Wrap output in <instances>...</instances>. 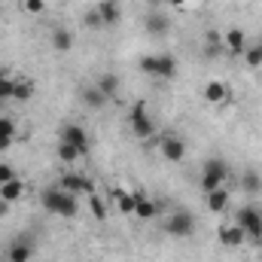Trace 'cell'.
Listing matches in <instances>:
<instances>
[{
    "label": "cell",
    "instance_id": "cell-2",
    "mask_svg": "<svg viewBox=\"0 0 262 262\" xmlns=\"http://www.w3.org/2000/svg\"><path fill=\"white\" fill-rule=\"evenodd\" d=\"M226 180H229V165H226V159H220V156L204 159V165H201V195H207V192L226 186Z\"/></svg>",
    "mask_w": 262,
    "mask_h": 262
},
{
    "label": "cell",
    "instance_id": "cell-27",
    "mask_svg": "<svg viewBox=\"0 0 262 262\" xmlns=\"http://www.w3.org/2000/svg\"><path fill=\"white\" fill-rule=\"evenodd\" d=\"M58 159H61L64 165H73V162L79 159V149H76L73 143H64V140H58Z\"/></svg>",
    "mask_w": 262,
    "mask_h": 262
},
{
    "label": "cell",
    "instance_id": "cell-38",
    "mask_svg": "<svg viewBox=\"0 0 262 262\" xmlns=\"http://www.w3.org/2000/svg\"><path fill=\"white\" fill-rule=\"evenodd\" d=\"M3 104H6V101H0V107H3Z\"/></svg>",
    "mask_w": 262,
    "mask_h": 262
},
{
    "label": "cell",
    "instance_id": "cell-31",
    "mask_svg": "<svg viewBox=\"0 0 262 262\" xmlns=\"http://www.w3.org/2000/svg\"><path fill=\"white\" fill-rule=\"evenodd\" d=\"M18 174H15V168L12 165H6V162H0V186L3 183H9V180H15Z\"/></svg>",
    "mask_w": 262,
    "mask_h": 262
},
{
    "label": "cell",
    "instance_id": "cell-12",
    "mask_svg": "<svg viewBox=\"0 0 262 262\" xmlns=\"http://www.w3.org/2000/svg\"><path fill=\"white\" fill-rule=\"evenodd\" d=\"M95 12H98V18H101V28H116L119 18H122L119 0H101V3L95 6Z\"/></svg>",
    "mask_w": 262,
    "mask_h": 262
},
{
    "label": "cell",
    "instance_id": "cell-4",
    "mask_svg": "<svg viewBox=\"0 0 262 262\" xmlns=\"http://www.w3.org/2000/svg\"><path fill=\"white\" fill-rule=\"evenodd\" d=\"M235 226L247 235V241H253V244H259L262 241V210L256 204H244V207H238V213H235Z\"/></svg>",
    "mask_w": 262,
    "mask_h": 262
},
{
    "label": "cell",
    "instance_id": "cell-36",
    "mask_svg": "<svg viewBox=\"0 0 262 262\" xmlns=\"http://www.w3.org/2000/svg\"><path fill=\"white\" fill-rule=\"evenodd\" d=\"M162 3H168V6H174V9H180V6H186V0H162Z\"/></svg>",
    "mask_w": 262,
    "mask_h": 262
},
{
    "label": "cell",
    "instance_id": "cell-25",
    "mask_svg": "<svg viewBox=\"0 0 262 262\" xmlns=\"http://www.w3.org/2000/svg\"><path fill=\"white\" fill-rule=\"evenodd\" d=\"M12 92H15V76L0 70V101H12Z\"/></svg>",
    "mask_w": 262,
    "mask_h": 262
},
{
    "label": "cell",
    "instance_id": "cell-26",
    "mask_svg": "<svg viewBox=\"0 0 262 262\" xmlns=\"http://www.w3.org/2000/svg\"><path fill=\"white\" fill-rule=\"evenodd\" d=\"M89 210H92V216H95V220H101V223L107 220V204H104V198L95 195V192L89 195Z\"/></svg>",
    "mask_w": 262,
    "mask_h": 262
},
{
    "label": "cell",
    "instance_id": "cell-5",
    "mask_svg": "<svg viewBox=\"0 0 262 262\" xmlns=\"http://www.w3.org/2000/svg\"><path fill=\"white\" fill-rule=\"evenodd\" d=\"M128 128H131V134H134L137 140H149V137L156 134V119L146 113V104H143V101H137V104L131 107Z\"/></svg>",
    "mask_w": 262,
    "mask_h": 262
},
{
    "label": "cell",
    "instance_id": "cell-3",
    "mask_svg": "<svg viewBox=\"0 0 262 262\" xmlns=\"http://www.w3.org/2000/svg\"><path fill=\"white\" fill-rule=\"evenodd\" d=\"M140 73L146 76H156V79H174L177 76V58L168 55V52H159V55H140Z\"/></svg>",
    "mask_w": 262,
    "mask_h": 262
},
{
    "label": "cell",
    "instance_id": "cell-24",
    "mask_svg": "<svg viewBox=\"0 0 262 262\" xmlns=\"http://www.w3.org/2000/svg\"><path fill=\"white\" fill-rule=\"evenodd\" d=\"M113 201H116L119 213H134V192H125V189H116V192H113Z\"/></svg>",
    "mask_w": 262,
    "mask_h": 262
},
{
    "label": "cell",
    "instance_id": "cell-18",
    "mask_svg": "<svg viewBox=\"0 0 262 262\" xmlns=\"http://www.w3.org/2000/svg\"><path fill=\"white\" fill-rule=\"evenodd\" d=\"M204 204H207V210H210V213H223V210L229 207V189H226V186H220V189L207 192V195H204Z\"/></svg>",
    "mask_w": 262,
    "mask_h": 262
},
{
    "label": "cell",
    "instance_id": "cell-7",
    "mask_svg": "<svg viewBox=\"0 0 262 262\" xmlns=\"http://www.w3.org/2000/svg\"><path fill=\"white\" fill-rule=\"evenodd\" d=\"M159 152H162L165 162L177 165V162L186 159V140L177 137V134H162V137H159Z\"/></svg>",
    "mask_w": 262,
    "mask_h": 262
},
{
    "label": "cell",
    "instance_id": "cell-15",
    "mask_svg": "<svg viewBox=\"0 0 262 262\" xmlns=\"http://www.w3.org/2000/svg\"><path fill=\"white\" fill-rule=\"evenodd\" d=\"M159 210H162V201H152L143 192H134V216L137 220H152V216H159Z\"/></svg>",
    "mask_w": 262,
    "mask_h": 262
},
{
    "label": "cell",
    "instance_id": "cell-21",
    "mask_svg": "<svg viewBox=\"0 0 262 262\" xmlns=\"http://www.w3.org/2000/svg\"><path fill=\"white\" fill-rule=\"evenodd\" d=\"M34 95H37V85H34V79H28V76H18V79H15L12 101H31Z\"/></svg>",
    "mask_w": 262,
    "mask_h": 262
},
{
    "label": "cell",
    "instance_id": "cell-20",
    "mask_svg": "<svg viewBox=\"0 0 262 262\" xmlns=\"http://www.w3.org/2000/svg\"><path fill=\"white\" fill-rule=\"evenodd\" d=\"M52 49L55 52H70L73 49V31L70 28H55L52 31Z\"/></svg>",
    "mask_w": 262,
    "mask_h": 262
},
{
    "label": "cell",
    "instance_id": "cell-6",
    "mask_svg": "<svg viewBox=\"0 0 262 262\" xmlns=\"http://www.w3.org/2000/svg\"><path fill=\"white\" fill-rule=\"evenodd\" d=\"M165 235H171V238H192L195 235V216H192V210H174L168 220H165Z\"/></svg>",
    "mask_w": 262,
    "mask_h": 262
},
{
    "label": "cell",
    "instance_id": "cell-13",
    "mask_svg": "<svg viewBox=\"0 0 262 262\" xmlns=\"http://www.w3.org/2000/svg\"><path fill=\"white\" fill-rule=\"evenodd\" d=\"M143 28H146V34H152V37H165V34L171 31V21H168V15H165V12L149 9V12H146V18H143Z\"/></svg>",
    "mask_w": 262,
    "mask_h": 262
},
{
    "label": "cell",
    "instance_id": "cell-17",
    "mask_svg": "<svg viewBox=\"0 0 262 262\" xmlns=\"http://www.w3.org/2000/svg\"><path fill=\"white\" fill-rule=\"evenodd\" d=\"M216 238H220V244H223V247H241V244H247V235H244L235 223H232V226H229V223H223V226L216 229Z\"/></svg>",
    "mask_w": 262,
    "mask_h": 262
},
{
    "label": "cell",
    "instance_id": "cell-34",
    "mask_svg": "<svg viewBox=\"0 0 262 262\" xmlns=\"http://www.w3.org/2000/svg\"><path fill=\"white\" fill-rule=\"evenodd\" d=\"M204 43H223V34L220 31H207L204 34Z\"/></svg>",
    "mask_w": 262,
    "mask_h": 262
},
{
    "label": "cell",
    "instance_id": "cell-33",
    "mask_svg": "<svg viewBox=\"0 0 262 262\" xmlns=\"http://www.w3.org/2000/svg\"><path fill=\"white\" fill-rule=\"evenodd\" d=\"M85 28H92V31H98V28H101V18H98V12H95V9H89V12H85Z\"/></svg>",
    "mask_w": 262,
    "mask_h": 262
},
{
    "label": "cell",
    "instance_id": "cell-1",
    "mask_svg": "<svg viewBox=\"0 0 262 262\" xmlns=\"http://www.w3.org/2000/svg\"><path fill=\"white\" fill-rule=\"evenodd\" d=\"M40 204H43L46 213L64 216V220H73V216L79 213V195H73V192L61 189L58 183H52V186H46V189L40 192Z\"/></svg>",
    "mask_w": 262,
    "mask_h": 262
},
{
    "label": "cell",
    "instance_id": "cell-32",
    "mask_svg": "<svg viewBox=\"0 0 262 262\" xmlns=\"http://www.w3.org/2000/svg\"><path fill=\"white\" fill-rule=\"evenodd\" d=\"M0 134H9V137H15V119H9V116H0Z\"/></svg>",
    "mask_w": 262,
    "mask_h": 262
},
{
    "label": "cell",
    "instance_id": "cell-22",
    "mask_svg": "<svg viewBox=\"0 0 262 262\" xmlns=\"http://www.w3.org/2000/svg\"><path fill=\"white\" fill-rule=\"evenodd\" d=\"M21 195H25V183H21L18 177L0 186V198H3L6 204H15V201H18V198H21Z\"/></svg>",
    "mask_w": 262,
    "mask_h": 262
},
{
    "label": "cell",
    "instance_id": "cell-29",
    "mask_svg": "<svg viewBox=\"0 0 262 262\" xmlns=\"http://www.w3.org/2000/svg\"><path fill=\"white\" fill-rule=\"evenodd\" d=\"M201 55L213 61V58H220V55H226V46H223V43H204V49H201Z\"/></svg>",
    "mask_w": 262,
    "mask_h": 262
},
{
    "label": "cell",
    "instance_id": "cell-16",
    "mask_svg": "<svg viewBox=\"0 0 262 262\" xmlns=\"http://www.w3.org/2000/svg\"><path fill=\"white\" fill-rule=\"evenodd\" d=\"M223 46H226V55H244L247 49V34L241 28H232L223 34Z\"/></svg>",
    "mask_w": 262,
    "mask_h": 262
},
{
    "label": "cell",
    "instance_id": "cell-30",
    "mask_svg": "<svg viewBox=\"0 0 262 262\" xmlns=\"http://www.w3.org/2000/svg\"><path fill=\"white\" fill-rule=\"evenodd\" d=\"M21 6H25L28 15H43L46 12V0H25Z\"/></svg>",
    "mask_w": 262,
    "mask_h": 262
},
{
    "label": "cell",
    "instance_id": "cell-14",
    "mask_svg": "<svg viewBox=\"0 0 262 262\" xmlns=\"http://www.w3.org/2000/svg\"><path fill=\"white\" fill-rule=\"evenodd\" d=\"M79 104H82L85 110L98 113L101 107H107V98H104V95H101V89L92 82V85H82V89H79Z\"/></svg>",
    "mask_w": 262,
    "mask_h": 262
},
{
    "label": "cell",
    "instance_id": "cell-10",
    "mask_svg": "<svg viewBox=\"0 0 262 262\" xmlns=\"http://www.w3.org/2000/svg\"><path fill=\"white\" fill-rule=\"evenodd\" d=\"M201 98H204L210 107H220V104H229V101H232V92H229V85H226L223 79H210V82L201 89Z\"/></svg>",
    "mask_w": 262,
    "mask_h": 262
},
{
    "label": "cell",
    "instance_id": "cell-8",
    "mask_svg": "<svg viewBox=\"0 0 262 262\" xmlns=\"http://www.w3.org/2000/svg\"><path fill=\"white\" fill-rule=\"evenodd\" d=\"M58 186L67 189V192H73V195H92L95 192V183L85 177V174H79V171H67L58 177Z\"/></svg>",
    "mask_w": 262,
    "mask_h": 262
},
{
    "label": "cell",
    "instance_id": "cell-9",
    "mask_svg": "<svg viewBox=\"0 0 262 262\" xmlns=\"http://www.w3.org/2000/svg\"><path fill=\"white\" fill-rule=\"evenodd\" d=\"M34 238L31 235H21V238H15L12 244H9V250H6V262H31L34 259Z\"/></svg>",
    "mask_w": 262,
    "mask_h": 262
},
{
    "label": "cell",
    "instance_id": "cell-28",
    "mask_svg": "<svg viewBox=\"0 0 262 262\" xmlns=\"http://www.w3.org/2000/svg\"><path fill=\"white\" fill-rule=\"evenodd\" d=\"M241 186H244V192H247V195H262V177L259 174H244V183H241Z\"/></svg>",
    "mask_w": 262,
    "mask_h": 262
},
{
    "label": "cell",
    "instance_id": "cell-35",
    "mask_svg": "<svg viewBox=\"0 0 262 262\" xmlns=\"http://www.w3.org/2000/svg\"><path fill=\"white\" fill-rule=\"evenodd\" d=\"M9 146H12V137L9 134H0V152H6Z\"/></svg>",
    "mask_w": 262,
    "mask_h": 262
},
{
    "label": "cell",
    "instance_id": "cell-19",
    "mask_svg": "<svg viewBox=\"0 0 262 262\" xmlns=\"http://www.w3.org/2000/svg\"><path fill=\"white\" fill-rule=\"evenodd\" d=\"M95 85L101 89V95H104L107 101H113V98L119 95V76H116V73H101Z\"/></svg>",
    "mask_w": 262,
    "mask_h": 262
},
{
    "label": "cell",
    "instance_id": "cell-11",
    "mask_svg": "<svg viewBox=\"0 0 262 262\" xmlns=\"http://www.w3.org/2000/svg\"><path fill=\"white\" fill-rule=\"evenodd\" d=\"M58 140L73 143V146L79 149V156H85V152H89V134L82 131V125H73V122L61 125V128H58Z\"/></svg>",
    "mask_w": 262,
    "mask_h": 262
},
{
    "label": "cell",
    "instance_id": "cell-37",
    "mask_svg": "<svg viewBox=\"0 0 262 262\" xmlns=\"http://www.w3.org/2000/svg\"><path fill=\"white\" fill-rule=\"evenodd\" d=\"M6 207H9V204H6V201H3V198H0V216H3V213H6Z\"/></svg>",
    "mask_w": 262,
    "mask_h": 262
},
{
    "label": "cell",
    "instance_id": "cell-23",
    "mask_svg": "<svg viewBox=\"0 0 262 262\" xmlns=\"http://www.w3.org/2000/svg\"><path fill=\"white\" fill-rule=\"evenodd\" d=\"M241 58H244V64L253 67V70H256V67H262V40H256V43H247V49H244V55H241Z\"/></svg>",
    "mask_w": 262,
    "mask_h": 262
}]
</instances>
